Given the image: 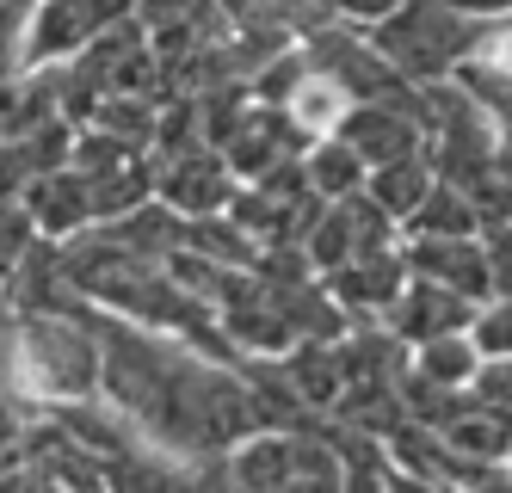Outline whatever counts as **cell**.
Instances as JSON below:
<instances>
[{
  "mask_svg": "<svg viewBox=\"0 0 512 493\" xmlns=\"http://www.w3.org/2000/svg\"><path fill=\"white\" fill-rule=\"evenodd\" d=\"M19 364V383L31 389L38 407H62V401H87L99 395V327H93V302L75 309H19L13 333L0 339Z\"/></svg>",
  "mask_w": 512,
  "mask_h": 493,
  "instance_id": "1",
  "label": "cell"
},
{
  "mask_svg": "<svg viewBox=\"0 0 512 493\" xmlns=\"http://www.w3.org/2000/svg\"><path fill=\"white\" fill-rule=\"evenodd\" d=\"M377 50L408 74V81H451V74L482 50L488 19L469 13L463 0H401L389 19L371 25Z\"/></svg>",
  "mask_w": 512,
  "mask_h": 493,
  "instance_id": "2",
  "label": "cell"
},
{
  "mask_svg": "<svg viewBox=\"0 0 512 493\" xmlns=\"http://www.w3.org/2000/svg\"><path fill=\"white\" fill-rule=\"evenodd\" d=\"M420 136L432 173L451 185H475L500 167V124L457 74L451 81H420Z\"/></svg>",
  "mask_w": 512,
  "mask_h": 493,
  "instance_id": "3",
  "label": "cell"
},
{
  "mask_svg": "<svg viewBox=\"0 0 512 493\" xmlns=\"http://www.w3.org/2000/svg\"><path fill=\"white\" fill-rule=\"evenodd\" d=\"M136 13V0H31L25 13V37H19V68H62L75 62L93 37Z\"/></svg>",
  "mask_w": 512,
  "mask_h": 493,
  "instance_id": "4",
  "label": "cell"
},
{
  "mask_svg": "<svg viewBox=\"0 0 512 493\" xmlns=\"http://www.w3.org/2000/svg\"><path fill=\"white\" fill-rule=\"evenodd\" d=\"M235 173L223 161V148L216 142H192V148H179V155H155V198L173 204L179 216H216V210H229L235 198Z\"/></svg>",
  "mask_w": 512,
  "mask_h": 493,
  "instance_id": "5",
  "label": "cell"
},
{
  "mask_svg": "<svg viewBox=\"0 0 512 493\" xmlns=\"http://www.w3.org/2000/svg\"><path fill=\"white\" fill-rule=\"evenodd\" d=\"M401 253H408V272L432 278L469 302L494 296V265H488V241L482 235H401Z\"/></svg>",
  "mask_w": 512,
  "mask_h": 493,
  "instance_id": "6",
  "label": "cell"
},
{
  "mask_svg": "<svg viewBox=\"0 0 512 493\" xmlns=\"http://www.w3.org/2000/svg\"><path fill=\"white\" fill-rule=\"evenodd\" d=\"M321 284L340 296V309L352 321H383L389 302L401 296V284H408V253H401V241L395 247H364L346 265H334Z\"/></svg>",
  "mask_w": 512,
  "mask_h": 493,
  "instance_id": "7",
  "label": "cell"
},
{
  "mask_svg": "<svg viewBox=\"0 0 512 493\" xmlns=\"http://www.w3.org/2000/svg\"><path fill=\"white\" fill-rule=\"evenodd\" d=\"M469 315H475V302H469V296H457V290H445V284H432V278H414V272H408V284H401V296L389 302L383 327H389L401 346L414 352L420 339L463 333V327H469Z\"/></svg>",
  "mask_w": 512,
  "mask_h": 493,
  "instance_id": "8",
  "label": "cell"
},
{
  "mask_svg": "<svg viewBox=\"0 0 512 493\" xmlns=\"http://www.w3.org/2000/svg\"><path fill=\"white\" fill-rule=\"evenodd\" d=\"M19 204L31 210V222H38L44 241H75L81 229H93V192H87V173L75 161L38 173L19 192Z\"/></svg>",
  "mask_w": 512,
  "mask_h": 493,
  "instance_id": "9",
  "label": "cell"
},
{
  "mask_svg": "<svg viewBox=\"0 0 512 493\" xmlns=\"http://www.w3.org/2000/svg\"><path fill=\"white\" fill-rule=\"evenodd\" d=\"M223 475L253 487V493L297 487V426H253L223 457Z\"/></svg>",
  "mask_w": 512,
  "mask_h": 493,
  "instance_id": "10",
  "label": "cell"
},
{
  "mask_svg": "<svg viewBox=\"0 0 512 493\" xmlns=\"http://www.w3.org/2000/svg\"><path fill=\"white\" fill-rule=\"evenodd\" d=\"M284 376L297 383V395L315 413H334L340 389H346V364H340V339H297L284 352Z\"/></svg>",
  "mask_w": 512,
  "mask_h": 493,
  "instance_id": "11",
  "label": "cell"
},
{
  "mask_svg": "<svg viewBox=\"0 0 512 493\" xmlns=\"http://www.w3.org/2000/svg\"><path fill=\"white\" fill-rule=\"evenodd\" d=\"M303 173H309V192L315 198H352V192H364V155L346 142V136H315L309 148H303Z\"/></svg>",
  "mask_w": 512,
  "mask_h": 493,
  "instance_id": "12",
  "label": "cell"
},
{
  "mask_svg": "<svg viewBox=\"0 0 512 493\" xmlns=\"http://www.w3.org/2000/svg\"><path fill=\"white\" fill-rule=\"evenodd\" d=\"M432 185H438V173H432V161H426V148H420V155H401V161H383V167L364 173V192H371L395 222H408Z\"/></svg>",
  "mask_w": 512,
  "mask_h": 493,
  "instance_id": "13",
  "label": "cell"
},
{
  "mask_svg": "<svg viewBox=\"0 0 512 493\" xmlns=\"http://www.w3.org/2000/svg\"><path fill=\"white\" fill-rule=\"evenodd\" d=\"M352 105H358V99H352L340 81H327L321 68H309V81L290 93L284 111H290V124H297V130L315 142V136H340V124H346V111H352Z\"/></svg>",
  "mask_w": 512,
  "mask_h": 493,
  "instance_id": "14",
  "label": "cell"
},
{
  "mask_svg": "<svg viewBox=\"0 0 512 493\" xmlns=\"http://www.w3.org/2000/svg\"><path fill=\"white\" fill-rule=\"evenodd\" d=\"M408 364L420 376H432V383H445V389H469L475 383V370H482V346L463 333H438V339H420V346L408 352Z\"/></svg>",
  "mask_w": 512,
  "mask_h": 493,
  "instance_id": "15",
  "label": "cell"
},
{
  "mask_svg": "<svg viewBox=\"0 0 512 493\" xmlns=\"http://www.w3.org/2000/svg\"><path fill=\"white\" fill-rule=\"evenodd\" d=\"M401 235H482V216H475L469 192L451 179H438L432 192L420 198V210L401 222Z\"/></svg>",
  "mask_w": 512,
  "mask_h": 493,
  "instance_id": "16",
  "label": "cell"
},
{
  "mask_svg": "<svg viewBox=\"0 0 512 493\" xmlns=\"http://www.w3.org/2000/svg\"><path fill=\"white\" fill-rule=\"evenodd\" d=\"M457 81L488 105V118L500 124V167L512 173V68L506 62H482V56H469L457 68Z\"/></svg>",
  "mask_w": 512,
  "mask_h": 493,
  "instance_id": "17",
  "label": "cell"
},
{
  "mask_svg": "<svg viewBox=\"0 0 512 493\" xmlns=\"http://www.w3.org/2000/svg\"><path fill=\"white\" fill-rule=\"evenodd\" d=\"M303 253H309V265H315L321 278L358 253V229H352V204H346V198L321 204V216L309 222V235H303Z\"/></svg>",
  "mask_w": 512,
  "mask_h": 493,
  "instance_id": "18",
  "label": "cell"
},
{
  "mask_svg": "<svg viewBox=\"0 0 512 493\" xmlns=\"http://www.w3.org/2000/svg\"><path fill=\"white\" fill-rule=\"evenodd\" d=\"M309 81V50H303V37L297 44H284L278 56H266L260 68H253V99H266V105H290V93H297Z\"/></svg>",
  "mask_w": 512,
  "mask_h": 493,
  "instance_id": "19",
  "label": "cell"
},
{
  "mask_svg": "<svg viewBox=\"0 0 512 493\" xmlns=\"http://www.w3.org/2000/svg\"><path fill=\"white\" fill-rule=\"evenodd\" d=\"M469 339L482 346V358H512V290H494V296L475 302Z\"/></svg>",
  "mask_w": 512,
  "mask_h": 493,
  "instance_id": "20",
  "label": "cell"
},
{
  "mask_svg": "<svg viewBox=\"0 0 512 493\" xmlns=\"http://www.w3.org/2000/svg\"><path fill=\"white\" fill-rule=\"evenodd\" d=\"M469 395H475V401H488V407H506V413H512V358H482V370H475Z\"/></svg>",
  "mask_w": 512,
  "mask_h": 493,
  "instance_id": "21",
  "label": "cell"
},
{
  "mask_svg": "<svg viewBox=\"0 0 512 493\" xmlns=\"http://www.w3.org/2000/svg\"><path fill=\"white\" fill-rule=\"evenodd\" d=\"M482 241H488V265H494V290H512V222L482 229Z\"/></svg>",
  "mask_w": 512,
  "mask_h": 493,
  "instance_id": "22",
  "label": "cell"
},
{
  "mask_svg": "<svg viewBox=\"0 0 512 493\" xmlns=\"http://www.w3.org/2000/svg\"><path fill=\"white\" fill-rule=\"evenodd\" d=\"M401 7V0H334V19L340 25H358V31H371L377 19H389Z\"/></svg>",
  "mask_w": 512,
  "mask_h": 493,
  "instance_id": "23",
  "label": "cell"
},
{
  "mask_svg": "<svg viewBox=\"0 0 512 493\" xmlns=\"http://www.w3.org/2000/svg\"><path fill=\"white\" fill-rule=\"evenodd\" d=\"M469 13H482V19H512V0H463Z\"/></svg>",
  "mask_w": 512,
  "mask_h": 493,
  "instance_id": "24",
  "label": "cell"
},
{
  "mask_svg": "<svg viewBox=\"0 0 512 493\" xmlns=\"http://www.w3.org/2000/svg\"><path fill=\"white\" fill-rule=\"evenodd\" d=\"M0 142H7V130H0Z\"/></svg>",
  "mask_w": 512,
  "mask_h": 493,
  "instance_id": "25",
  "label": "cell"
}]
</instances>
